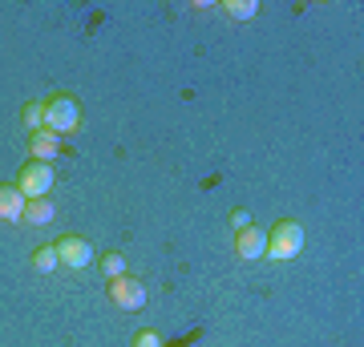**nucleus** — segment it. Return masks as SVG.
<instances>
[{
    "instance_id": "1",
    "label": "nucleus",
    "mask_w": 364,
    "mask_h": 347,
    "mask_svg": "<svg viewBox=\"0 0 364 347\" xmlns=\"http://www.w3.org/2000/svg\"><path fill=\"white\" fill-rule=\"evenodd\" d=\"M45 129L57 133V138H73L81 129V105L77 97H69V93H57L45 101Z\"/></svg>"
},
{
    "instance_id": "2",
    "label": "nucleus",
    "mask_w": 364,
    "mask_h": 347,
    "mask_svg": "<svg viewBox=\"0 0 364 347\" xmlns=\"http://www.w3.org/2000/svg\"><path fill=\"white\" fill-rule=\"evenodd\" d=\"M304 250V226L296 219H279L267 231V258L275 263H287V258H296Z\"/></svg>"
},
{
    "instance_id": "3",
    "label": "nucleus",
    "mask_w": 364,
    "mask_h": 347,
    "mask_svg": "<svg viewBox=\"0 0 364 347\" xmlns=\"http://www.w3.org/2000/svg\"><path fill=\"white\" fill-rule=\"evenodd\" d=\"M53 182H57L53 166L49 162H33V158H28L25 166H21V174H16V186H21L25 198H49Z\"/></svg>"
},
{
    "instance_id": "4",
    "label": "nucleus",
    "mask_w": 364,
    "mask_h": 347,
    "mask_svg": "<svg viewBox=\"0 0 364 347\" xmlns=\"http://www.w3.org/2000/svg\"><path fill=\"white\" fill-rule=\"evenodd\" d=\"M105 291H109V303H114V307H122V311L146 307V287H142V279H134V275L105 279Z\"/></svg>"
},
{
    "instance_id": "5",
    "label": "nucleus",
    "mask_w": 364,
    "mask_h": 347,
    "mask_svg": "<svg viewBox=\"0 0 364 347\" xmlns=\"http://www.w3.org/2000/svg\"><path fill=\"white\" fill-rule=\"evenodd\" d=\"M53 246H57V258H61L69 270L90 267L93 255H97V250H93V243H90V238H81V234H61V238H57Z\"/></svg>"
},
{
    "instance_id": "6",
    "label": "nucleus",
    "mask_w": 364,
    "mask_h": 347,
    "mask_svg": "<svg viewBox=\"0 0 364 347\" xmlns=\"http://www.w3.org/2000/svg\"><path fill=\"white\" fill-rule=\"evenodd\" d=\"M25 194H21V186L16 182H0V219L4 222H21L25 219Z\"/></svg>"
},
{
    "instance_id": "7",
    "label": "nucleus",
    "mask_w": 364,
    "mask_h": 347,
    "mask_svg": "<svg viewBox=\"0 0 364 347\" xmlns=\"http://www.w3.org/2000/svg\"><path fill=\"white\" fill-rule=\"evenodd\" d=\"M235 250H239V258H259V255H267V234H263L259 226H247V231L235 234Z\"/></svg>"
},
{
    "instance_id": "8",
    "label": "nucleus",
    "mask_w": 364,
    "mask_h": 347,
    "mask_svg": "<svg viewBox=\"0 0 364 347\" xmlns=\"http://www.w3.org/2000/svg\"><path fill=\"white\" fill-rule=\"evenodd\" d=\"M57 145H61V138L49 133V129L28 133V158H33V162H53V158H57Z\"/></svg>"
},
{
    "instance_id": "9",
    "label": "nucleus",
    "mask_w": 364,
    "mask_h": 347,
    "mask_svg": "<svg viewBox=\"0 0 364 347\" xmlns=\"http://www.w3.org/2000/svg\"><path fill=\"white\" fill-rule=\"evenodd\" d=\"M53 214H57L53 198H28L25 202V222H33V226H49Z\"/></svg>"
},
{
    "instance_id": "10",
    "label": "nucleus",
    "mask_w": 364,
    "mask_h": 347,
    "mask_svg": "<svg viewBox=\"0 0 364 347\" xmlns=\"http://www.w3.org/2000/svg\"><path fill=\"white\" fill-rule=\"evenodd\" d=\"M33 267H37L41 275H49V270L61 267V258H57V246H53V243L37 246V250H33Z\"/></svg>"
},
{
    "instance_id": "11",
    "label": "nucleus",
    "mask_w": 364,
    "mask_h": 347,
    "mask_svg": "<svg viewBox=\"0 0 364 347\" xmlns=\"http://www.w3.org/2000/svg\"><path fill=\"white\" fill-rule=\"evenodd\" d=\"M21 121H25L28 133L45 129V101H25V109H21Z\"/></svg>"
},
{
    "instance_id": "12",
    "label": "nucleus",
    "mask_w": 364,
    "mask_h": 347,
    "mask_svg": "<svg viewBox=\"0 0 364 347\" xmlns=\"http://www.w3.org/2000/svg\"><path fill=\"white\" fill-rule=\"evenodd\" d=\"M223 13L231 16V21H251V16L259 13V4H255V0H227Z\"/></svg>"
},
{
    "instance_id": "13",
    "label": "nucleus",
    "mask_w": 364,
    "mask_h": 347,
    "mask_svg": "<svg viewBox=\"0 0 364 347\" xmlns=\"http://www.w3.org/2000/svg\"><path fill=\"white\" fill-rule=\"evenodd\" d=\"M102 275H105V279H117V275H126V258L117 255V250L102 255Z\"/></svg>"
},
{
    "instance_id": "14",
    "label": "nucleus",
    "mask_w": 364,
    "mask_h": 347,
    "mask_svg": "<svg viewBox=\"0 0 364 347\" xmlns=\"http://www.w3.org/2000/svg\"><path fill=\"white\" fill-rule=\"evenodd\" d=\"M247 226H255V222H251V210L235 206V210H231V231L239 234V231H247Z\"/></svg>"
},
{
    "instance_id": "15",
    "label": "nucleus",
    "mask_w": 364,
    "mask_h": 347,
    "mask_svg": "<svg viewBox=\"0 0 364 347\" xmlns=\"http://www.w3.org/2000/svg\"><path fill=\"white\" fill-rule=\"evenodd\" d=\"M134 347H162V335L146 327V331H138V335H134Z\"/></svg>"
}]
</instances>
